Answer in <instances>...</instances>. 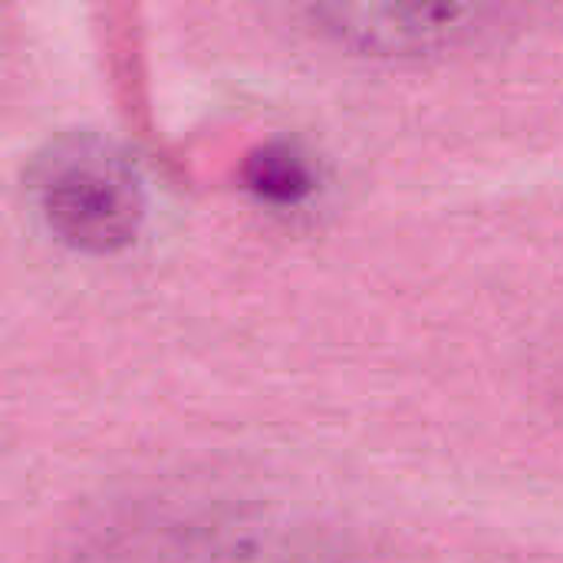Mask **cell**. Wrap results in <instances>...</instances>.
<instances>
[{
  "label": "cell",
  "instance_id": "obj_1",
  "mask_svg": "<svg viewBox=\"0 0 563 563\" xmlns=\"http://www.w3.org/2000/svg\"><path fill=\"white\" fill-rule=\"evenodd\" d=\"M76 563H327L284 528L205 501L142 505L99 528Z\"/></svg>",
  "mask_w": 563,
  "mask_h": 563
},
{
  "label": "cell",
  "instance_id": "obj_2",
  "mask_svg": "<svg viewBox=\"0 0 563 563\" xmlns=\"http://www.w3.org/2000/svg\"><path fill=\"white\" fill-rule=\"evenodd\" d=\"M30 191L43 224L86 254L125 247L145 218L139 168L112 142L92 135L53 145L36 162Z\"/></svg>",
  "mask_w": 563,
  "mask_h": 563
},
{
  "label": "cell",
  "instance_id": "obj_3",
  "mask_svg": "<svg viewBox=\"0 0 563 563\" xmlns=\"http://www.w3.org/2000/svg\"><path fill=\"white\" fill-rule=\"evenodd\" d=\"M317 16L330 36L373 56L439 53L492 23L478 3H330Z\"/></svg>",
  "mask_w": 563,
  "mask_h": 563
},
{
  "label": "cell",
  "instance_id": "obj_4",
  "mask_svg": "<svg viewBox=\"0 0 563 563\" xmlns=\"http://www.w3.org/2000/svg\"><path fill=\"white\" fill-rule=\"evenodd\" d=\"M257 178L254 185H261V191L274 201H300L303 195L313 191V172L310 165L294 155V152H277L257 162Z\"/></svg>",
  "mask_w": 563,
  "mask_h": 563
}]
</instances>
